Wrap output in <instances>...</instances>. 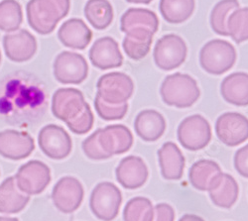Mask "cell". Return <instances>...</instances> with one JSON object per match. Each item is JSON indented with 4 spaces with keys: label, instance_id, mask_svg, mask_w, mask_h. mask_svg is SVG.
<instances>
[{
    "label": "cell",
    "instance_id": "cell-29",
    "mask_svg": "<svg viewBox=\"0 0 248 221\" xmlns=\"http://www.w3.org/2000/svg\"><path fill=\"white\" fill-rule=\"evenodd\" d=\"M89 23L97 30H105L112 23L113 8L108 0H89L85 7Z\"/></svg>",
    "mask_w": 248,
    "mask_h": 221
},
{
    "label": "cell",
    "instance_id": "cell-18",
    "mask_svg": "<svg viewBox=\"0 0 248 221\" xmlns=\"http://www.w3.org/2000/svg\"><path fill=\"white\" fill-rule=\"evenodd\" d=\"M6 57L12 62L23 63L31 59L37 51L36 38L27 30H19L3 37Z\"/></svg>",
    "mask_w": 248,
    "mask_h": 221
},
{
    "label": "cell",
    "instance_id": "cell-15",
    "mask_svg": "<svg viewBox=\"0 0 248 221\" xmlns=\"http://www.w3.org/2000/svg\"><path fill=\"white\" fill-rule=\"evenodd\" d=\"M85 191L79 180L74 177H64L56 183L52 199L54 206L63 213L69 214L78 210L84 200Z\"/></svg>",
    "mask_w": 248,
    "mask_h": 221
},
{
    "label": "cell",
    "instance_id": "cell-2",
    "mask_svg": "<svg viewBox=\"0 0 248 221\" xmlns=\"http://www.w3.org/2000/svg\"><path fill=\"white\" fill-rule=\"evenodd\" d=\"M158 29L159 19L155 12L145 8H129L124 12L120 30L126 34L122 47L127 57L135 61L145 58Z\"/></svg>",
    "mask_w": 248,
    "mask_h": 221
},
{
    "label": "cell",
    "instance_id": "cell-37",
    "mask_svg": "<svg viewBox=\"0 0 248 221\" xmlns=\"http://www.w3.org/2000/svg\"><path fill=\"white\" fill-rule=\"evenodd\" d=\"M154 221H175V210L168 204H158L154 206Z\"/></svg>",
    "mask_w": 248,
    "mask_h": 221
},
{
    "label": "cell",
    "instance_id": "cell-39",
    "mask_svg": "<svg viewBox=\"0 0 248 221\" xmlns=\"http://www.w3.org/2000/svg\"><path fill=\"white\" fill-rule=\"evenodd\" d=\"M129 3H139V4H149L153 0H126Z\"/></svg>",
    "mask_w": 248,
    "mask_h": 221
},
{
    "label": "cell",
    "instance_id": "cell-36",
    "mask_svg": "<svg viewBox=\"0 0 248 221\" xmlns=\"http://www.w3.org/2000/svg\"><path fill=\"white\" fill-rule=\"evenodd\" d=\"M233 164L238 175L248 178V144L235 152Z\"/></svg>",
    "mask_w": 248,
    "mask_h": 221
},
{
    "label": "cell",
    "instance_id": "cell-13",
    "mask_svg": "<svg viewBox=\"0 0 248 221\" xmlns=\"http://www.w3.org/2000/svg\"><path fill=\"white\" fill-rule=\"evenodd\" d=\"M39 147L47 157L53 160H63L70 156L73 149L72 138L61 126L49 124L39 132Z\"/></svg>",
    "mask_w": 248,
    "mask_h": 221
},
{
    "label": "cell",
    "instance_id": "cell-10",
    "mask_svg": "<svg viewBox=\"0 0 248 221\" xmlns=\"http://www.w3.org/2000/svg\"><path fill=\"white\" fill-rule=\"evenodd\" d=\"M187 54L188 48L183 38L176 34H168L157 41L153 57L159 69L169 72L179 68L186 61Z\"/></svg>",
    "mask_w": 248,
    "mask_h": 221
},
{
    "label": "cell",
    "instance_id": "cell-16",
    "mask_svg": "<svg viewBox=\"0 0 248 221\" xmlns=\"http://www.w3.org/2000/svg\"><path fill=\"white\" fill-rule=\"evenodd\" d=\"M117 182L126 190H136L146 184L149 170L144 160L138 156L123 158L115 170Z\"/></svg>",
    "mask_w": 248,
    "mask_h": 221
},
{
    "label": "cell",
    "instance_id": "cell-14",
    "mask_svg": "<svg viewBox=\"0 0 248 221\" xmlns=\"http://www.w3.org/2000/svg\"><path fill=\"white\" fill-rule=\"evenodd\" d=\"M215 129L221 143L235 147L248 139V118L238 112H225L217 119Z\"/></svg>",
    "mask_w": 248,
    "mask_h": 221
},
{
    "label": "cell",
    "instance_id": "cell-33",
    "mask_svg": "<svg viewBox=\"0 0 248 221\" xmlns=\"http://www.w3.org/2000/svg\"><path fill=\"white\" fill-rule=\"evenodd\" d=\"M226 28L237 44L248 40V7L234 10L227 19Z\"/></svg>",
    "mask_w": 248,
    "mask_h": 221
},
{
    "label": "cell",
    "instance_id": "cell-41",
    "mask_svg": "<svg viewBox=\"0 0 248 221\" xmlns=\"http://www.w3.org/2000/svg\"><path fill=\"white\" fill-rule=\"evenodd\" d=\"M0 64H1V52H0Z\"/></svg>",
    "mask_w": 248,
    "mask_h": 221
},
{
    "label": "cell",
    "instance_id": "cell-30",
    "mask_svg": "<svg viewBox=\"0 0 248 221\" xmlns=\"http://www.w3.org/2000/svg\"><path fill=\"white\" fill-rule=\"evenodd\" d=\"M155 209L152 202L144 196L128 200L123 210L124 221H154Z\"/></svg>",
    "mask_w": 248,
    "mask_h": 221
},
{
    "label": "cell",
    "instance_id": "cell-25",
    "mask_svg": "<svg viewBox=\"0 0 248 221\" xmlns=\"http://www.w3.org/2000/svg\"><path fill=\"white\" fill-rule=\"evenodd\" d=\"M220 94L226 103L235 106L248 105V74L232 73L222 79Z\"/></svg>",
    "mask_w": 248,
    "mask_h": 221
},
{
    "label": "cell",
    "instance_id": "cell-17",
    "mask_svg": "<svg viewBox=\"0 0 248 221\" xmlns=\"http://www.w3.org/2000/svg\"><path fill=\"white\" fill-rule=\"evenodd\" d=\"M35 150L34 139L26 132L12 129L0 132V156L19 161L28 158Z\"/></svg>",
    "mask_w": 248,
    "mask_h": 221
},
{
    "label": "cell",
    "instance_id": "cell-27",
    "mask_svg": "<svg viewBox=\"0 0 248 221\" xmlns=\"http://www.w3.org/2000/svg\"><path fill=\"white\" fill-rule=\"evenodd\" d=\"M212 203L220 208L230 209L237 202L239 195V187L236 179L230 174H222L219 186L209 192Z\"/></svg>",
    "mask_w": 248,
    "mask_h": 221
},
{
    "label": "cell",
    "instance_id": "cell-26",
    "mask_svg": "<svg viewBox=\"0 0 248 221\" xmlns=\"http://www.w3.org/2000/svg\"><path fill=\"white\" fill-rule=\"evenodd\" d=\"M30 200V195L22 192L16 184L15 177H9L0 184V213L21 212Z\"/></svg>",
    "mask_w": 248,
    "mask_h": 221
},
{
    "label": "cell",
    "instance_id": "cell-8",
    "mask_svg": "<svg viewBox=\"0 0 248 221\" xmlns=\"http://www.w3.org/2000/svg\"><path fill=\"white\" fill-rule=\"evenodd\" d=\"M181 145L189 151H200L209 145L212 140V127L202 115L194 114L186 117L177 130Z\"/></svg>",
    "mask_w": 248,
    "mask_h": 221
},
{
    "label": "cell",
    "instance_id": "cell-24",
    "mask_svg": "<svg viewBox=\"0 0 248 221\" xmlns=\"http://www.w3.org/2000/svg\"><path fill=\"white\" fill-rule=\"evenodd\" d=\"M58 37L67 48L85 50L92 41L93 33L81 19L73 18L60 27Z\"/></svg>",
    "mask_w": 248,
    "mask_h": 221
},
{
    "label": "cell",
    "instance_id": "cell-12",
    "mask_svg": "<svg viewBox=\"0 0 248 221\" xmlns=\"http://www.w3.org/2000/svg\"><path fill=\"white\" fill-rule=\"evenodd\" d=\"M51 170L41 161H29L19 168L15 179L19 190L28 195L43 192L51 182Z\"/></svg>",
    "mask_w": 248,
    "mask_h": 221
},
{
    "label": "cell",
    "instance_id": "cell-20",
    "mask_svg": "<svg viewBox=\"0 0 248 221\" xmlns=\"http://www.w3.org/2000/svg\"><path fill=\"white\" fill-rule=\"evenodd\" d=\"M92 64L102 71L119 68L123 64V56L118 43L111 37H102L93 43L89 53Z\"/></svg>",
    "mask_w": 248,
    "mask_h": 221
},
{
    "label": "cell",
    "instance_id": "cell-38",
    "mask_svg": "<svg viewBox=\"0 0 248 221\" xmlns=\"http://www.w3.org/2000/svg\"><path fill=\"white\" fill-rule=\"evenodd\" d=\"M179 221H204V219H202L201 216L196 215V214H190L187 213L183 215Z\"/></svg>",
    "mask_w": 248,
    "mask_h": 221
},
{
    "label": "cell",
    "instance_id": "cell-6",
    "mask_svg": "<svg viewBox=\"0 0 248 221\" xmlns=\"http://www.w3.org/2000/svg\"><path fill=\"white\" fill-rule=\"evenodd\" d=\"M235 62V48L224 40H211L200 52L201 67L211 74L220 75L226 73L234 66Z\"/></svg>",
    "mask_w": 248,
    "mask_h": 221
},
{
    "label": "cell",
    "instance_id": "cell-34",
    "mask_svg": "<svg viewBox=\"0 0 248 221\" xmlns=\"http://www.w3.org/2000/svg\"><path fill=\"white\" fill-rule=\"evenodd\" d=\"M94 107L100 118L107 121H114V120H121L128 111V103L122 104H110L108 103L96 94L94 99Z\"/></svg>",
    "mask_w": 248,
    "mask_h": 221
},
{
    "label": "cell",
    "instance_id": "cell-9",
    "mask_svg": "<svg viewBox=\"0 0 248 221\" xmlns=\"http://www.w3.org/2000/svg\"><path fill=\"white\" fill-rule=\"evenodd\" d=\"M96 94L108 103L122 104L133 95L134 83L124 73L112 72L99 77L96 84Z\"/></svg>",
    "mask_w": 248,
    "mask_h": 221
},
{
    "label": "cell",
    "instance_id": "cell-19",
    "mask_svg": "<svg viewBox=\"0 0 248 221\" xmlns=\"http://www.w3.org/2000/svg\"><path fill=\"white\" fill-rule=\"evenodd\" d=\"M98 142L102 150L112 157L126 153L131 149L133 135L125 125H108L105 128H99Z\"/></svg>",
    "mask_w": 248,
    "mask_h": 221
},
{
    "label": "cell",
    "instance_id": "cell-40",
    "mask_svg": "<svg viewBox=\"0 0 248 221\" xmlns=\"http://www.w3.org/2000/svg\"><path fill=\"white\" fill-rule=\"evenodd\" d=\"M0 221H20L16 217H7V216H0Z\"/></svg>",
    "mask_w": 248,
    "mask_h": 221
},
{
    "label": "cell",
    "instance_id": "cell-4",
    "mask_svg": "<svg viewBox=\"0 0 248 221\" xmlns=\"http://www.w3.org/2000/svg\"><path fill=\"white\" fill-rule=\"evenodd\" d=\"M70 0H30L26 7L30 27L41 35L52 33L70 12Z\"/></svg>",
    "mask_w": 248,
    "mask_h": 221
},
{
    "label": "cell",
    "instance_id": "cell-31",
    "mask_svg": "<svg viewBox=\"0 0 248 221\" xmlns=\"http://www.w3.org/2000/svg\"><path fill=\"white\" fill-rule=\"evenodd\" d=\"M23 22L22 7L16 0H3L0 2V30L14 32Z\"/></svg>",
    "mask_w": 248,
    "mask_h": 221
},
{
    "label": "cell",
    "instance_id": "cell-1",
    "mask_svg": "<svg viewBox=\"0 0 248 221\" xmlns=\"http://www.w3.org/2000/svg\"><path fill=\"white\" fill-rule=\"evenodd\" d=\"M46 94L31 75L15 74L6 78L0 89V114L13 124H26L46 110Z\"/></svg>",
    "mask_w": 248,
    "mask_h": 221
},
{
    "label": "cell",
    "instance_id": "cell-23",
    "mask_svg": "<svg viewBox=\"0 0 248 221\" xmlns=\"http://www.w3.org/2000/svg\"><path fill=\"white\" fill-rule=\"evenodd\" d=\"M134 129L139 138L145 142H155L166 130V120L157 110L146 109L138 113L134 121Z\"/></svg>",
    "mask_w": 248,
    "mask_h": 221
},
{
    "label": "cell",
    "instance_id": "cell-21",
    "mask_svg": "<svg viewBox=\"0 0 248 221\" xmlns=\"http://www.w3.org/2000/svg\"><path fill=\"white\" fill-rule=\"evenodd\" d=\"M222 174L221 168L215 161L202 159L192 165L189 171V179L196 190L211 192L219 186Z\"/></svg>",
    "mask_w": 248,
    "mask_h": 221
},
{
    "label": "cell",
    "instance_id": "cell-5",
    "mask_svg": "<svg viewBox=\"0 0 248 221\" xmlns=\"http://www.w3.org/2000/svg\"><path fill=\"white\" fill-rule=\"evenodd\" d=\"M164 103L177 108L193 106L201 96L197 80L190 74L175 73L165 77L160 88Z\"/></svg>",
    "mask_w": 248,
    "mask_h": 221
},
{
    "label": "cell",
    "instance_id": "cell-7",
    "mask_svg": "<svg viewBox=\"0 0 248 221\" xmlns=\"http://www.w3.org/2000/svg\"><path fill=\"white\" fill-rule=\"evenodd\" d=\"M122 204V193L113 183L97 184L92 192L90 207L99 220L112 221L119 214Z\"/></svg>",
    "mask_w": 248,
    "mask_h": 221
},
{
    "label": "cell",
    "instance_id": "cell-35",
    "mask_svg": "<svg viewBox=\"0 0 248 221\" xmlns=\"http://www.w3.org/2000/svg\"><path fill=\"white\" fill-rule=\"evenodd\" d=\"M98 135H99V129L95 130L92 135H90L87 139L84 140L82 142L81 148L84 151L85 155L93 161H101L109 159L110 156L107 154L100 147V144L98 142Z\"/></svg>",
    "mask_w": 248,
    "mask_h": 221
},
{
    "label": "cell",
    "instance_id": "cell-22",
    "mask_svg": "<svg viewBox=\"0 0 248 221\" xmlns=\"http://www.w3.org/2000/svg\"><path fill=\"white\" fill-rule=\"evenodd\" d=\"M157 155L162 177L167 180L181 179L186 166V160L177 144L174 142L164 143Z\"/></svg>",
    "mask_w": 248,
    "mask_h": 221
},
{
    "label": "cell",
    "instance_id": "cell-3",
    "mask_svg": "<svg viewBox=\"0 0 248 221\" xmlns=\"http://www.w3.org/2000/svg\"><path fill=\"white\" fill-rule=\"evenodd\" d=\"M54 116L64 121L69 129L78 135L87 134L92 130L94 117L82 92L77 88H59L52 98Z\"/></svg>",
    "mask_w": 248,
    "mask_h": 221
},
{
    "label": "cell",
    "instance_id": "cell-32",
    "mask_svg": "<svg viewBox=\"0 0 248 221\" xmlns=\"http://www.w3.org/2000/svg\"><path fill=\"white\" fill-rule=\"evenodd\" d=\"M239 8L238 0H220L212 10L211 26L212 29L220 36H230L226 28L229 16Z\"/></svg>",
    "mask_w": 248,
    "mask_h": 221
},
{
    "label": "cell",
    "instance_id": "cell-28",
    "mask_svg": "<svg viewBox=\"0 0 248 221\" xmlns=\"http://www.w3.org/2000/svg\"><path fill=\"white\" fill-rule=\"evenodd\" d=\"M195 6V0H160L159 9L168 23L181 24L193 15Z\"/></svg>",
    "mask_w": 248,
    "mask_h": 221
},
{
    "label": "cell",
    "instance_id": "cell-11",
    "mask_svg": "<svg viewBox=\"0 0 248 221\" xmlns=\"http://www.w3.org/2000/svg\"><path fill=\"white\" fill-rule=\"evenodd\" d=\"M89 74L87 59L79 54L62 52L54 63V75L59 83L64 85H79Z\"/></svg>",
    "mask_w": 248,
    "mask_h": 221
}]
</instances>
